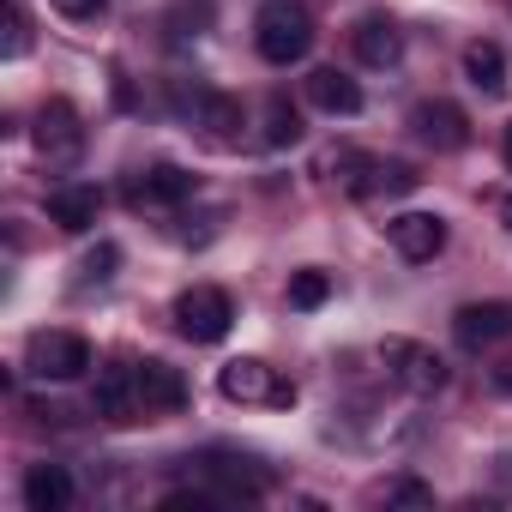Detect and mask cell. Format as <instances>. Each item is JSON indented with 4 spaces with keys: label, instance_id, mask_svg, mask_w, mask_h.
I'll list each match as a JSON object with an SVG mask.
<instances>
[{
    "label": "cell",
    "instance_id": "7c38bea8",
    "mask_svg": "<svg viewBox=\"0 0 512 512\" xmlns=\"http://www.w3.org/2000/svg\"><path fill=\"white\" fill-rule=\"evenodd\" d=\"M386 241L404 253L410 266H422V260H434V253L446 247V223H440L434 211H398V217L386 223Z\"/></svg>",
    "mask_w": 512,
    "mask_h": 512
},
{
    "label": "cell",
    "instance_id": "277c9868",
    "mask_svg": "<svg viewBox=\"0 0 512 512\" xmlns=\"http://www.w3.org/2000/svg\"><path fill=\"white\" fill-rule=\"evenodd\" d=\"M25 368L37 380H79V374H91V344L79 332H31Z\"/></svg>",
    "mask_w": 512,
    "mask_h": 512
},
{
    "label": "cell",
    "instance_id": "7402d4cb",
    "mask_svg": "<svg viewBox=\"0 0 512 512\" xmlns=\"http://www.w3.org/2000/svg\"><path fill=\"white\" fill-rule=\"evenodd\" d=\"M0 31H7V37H0V55H7V61H25V49H31V19H25L19 0H7V7H0Z\"/></svg>",
    "mask_w": 512,
    "mask_h": 512
},
{
    "label": "cell",
    "instance_id": "52a82bcc",
    "mask_svg": "<svg viewBox=\"0 0 512 512\" xmlns=\"http://www.w3.org/2000/svg\"><path fill=\"white\" fill-rule=\"evenodd\" d=\"M199 193V181L187 175V169H175V163H151V169H139L133 181H127V205L133 211H175V205H187Z\"/></svg>",
    "mask_w": 512,
    "mask_h": 512
},
{
    "label": "cell",
    "instance_id": "e0dca14e",
    "mask_svg": "<svg viewBox=\"0 0 512 512\" xmlns=\"http://www.w3.org/2000/svg\"><path fill=\"white\" fill-rule=\"evenodd\" d=\"M308 103L326 115H362V85L338 67H314L308 73Z\"/></svg>",
    "mask_w": 512,
    "mask_h": 512
},
{
    "label": "cell",
    "instance_id": "30bf717a",
    "mask_svg": "<svg viewBox=\"0 0 512 512\" xmlns=\"http://www.w3.org/2000/svg\"><path fill=\"white\" fill-rule=\"evenodd\" d=\"M91 410L109 422V428H127L145 416V398H139V368H103L97 374V392H91Z\"/></svg>",
    "mask_w": 512,
    "mask_h": 512
},
{
    "label": "cell",
    "instance_id": "7a4b0ae2",
    "mask_svg": "<svg viewBox=\"0 0 512 512\" xmlns=\"http://www.w3.org/2000/svg\"><path fill=\"white\" fill-rule=\"evenodd\" d=\"M217 392H223L229 404H278V410L296 404V380H278L260 356H235V362H223V368H217Z\"/></svg>",
    "mask_w": 512,
    "mask_h": 512
},
{
    "label": "cell",
    "instance_id": "f1b7e54d",
    "mask_svg": "<svg viewBox=\"0 0 512 512\" xmlns=\"http://www.w3.org/2000/svg\"><path fill=\"white\" fill-rule=\"evenodd\" d=\"M500 157H506V169H512V127H506V145H500Z\"/></svg>",
    "mask_w": 512,
    "mask_h": 512
},
{
    "label": "cell",
    "instance_id": "5b68a950",
    "mask_svg": "<svg viewBox=\"0 0 512 512\" xmlns=\"http://www.w3.org/2000/svg\"><path fill=\"white\" fill-rule=\"evenodd\" d=\"M380 362H386V374H392L404 392H416V398H434V392L446 386V362H440L428 344H416V338H386V344H380Z\"/></svg>",
    "mask_w": 512,
    "mask_h": 512
},
{
    "label": "cell",
    "instance_id": "6da1fadb",
    "mask_svg": "<svg viewBox=\"0 0 512 512\" xmlns=\"http://www.w3.org/2000/svg\"><path fill=\"white\" fill-rule=\"evenodd\" d=\"M253 49H260L272 67H296L314 49V13L302 0H266L260 19H253Z\"/></svg>",
    "mask_w": 512,
    "mask_h": 512
},
{
    "label": "cell",
    "instance_id": "d4e9b609",
    "mask_svg": "<svg viewBox=\"0 0 512 512\" xmlns=\"http://www.w3.org/2000/svg\"><path fill=\"white\" fill-rule=\"evenodd\" d=\"M211 25V0H181V7L169 13V37L175 43H187V37H199Z\"/></svg>",
    "mask_w": 512,
    "mask_h": 512
},
{
    "label": "cell",
    "instance_id": "ac0fdd59",
    "mask_svg": "<svg viewBox=\"0 0 512 512\" xmlns=\"http://www.w3.org/2000/svg\"><path fill=\"white\" fill-rule=\"evenodd\" d=\"M464 79L482 91V97H506V49L500 43H470L464 49Z\"/></svg>",
    "mask_w": 512,
    "mask_h": 512
},
{
    "label": "cell",
    "instance_id": "9c48e42d",
    "mask_svg": "<svg viewBox=\"0 0 512 512\" xmlns=\"http://www.w3.org/2000/svg\"><path fill=\"white\" fill-rule=\"evenodd\" d=\"M452 338H458L470 356L506 344V338H512V302H464V308L452 314Z\"/></svg>",
    "mask_w": 512,
    "mask_h": 512
},
{
    "label": "cell",
    "instance_id": "cb8c5ba5",
    "mask_svg": "<svg viewBox=\"0 0 512 512\" xmlns=\"http://www.w3.org/2000/svg\"><path fill=\"white\" fill-rule=\"evenodd\" d=\"M115 272H121V247L115 241H97L85 260H79V284H109Z\"/></svg>",
    "mask_w": 512,
    "mask_h": 512
},
{
    "label": "cell",
    "instance_id": "d6986e66",
    "mask_svg": "<svg viewBox=\"0 0 512 512\" xmlns=\"http://www.w3.org/2000/svg\"><path fill=\"white\" fill-rule=\"evenodd\" d=\"M25 506H31V512H61V506H73V476H67L61 464H31V476H25Z\"/></svg>",
    "mask_w": 512,
    "mask_h": 512
},
{
    "label": "cell",
    "instance_id": "9a60e30c",
    "mask_svg": "<svg viewBox=\"0 0 512 512\" xmlns=\"http://www.w3.org/2000/svg\"><path fill=\"white\" fill-rule=\"evenodd\" d=\"M139 368V398H145V416H175V410H187V380H181V368H169V362H133Z\"/></svg>",
    "mask_w": 512,
    "mask_h": 512
},
{
    "label": "cell",
    "instance_id": "4fadbf2b",
    "mask_svg": "<svg viewBox=\"0 0 512 512\" xmlns=\"http://www.w3.org/2000/svg\"><path fill=\"white\" fill-rule=\"evenodd\" d=\"M350 43H356V61L362 67H398L404 61V31L386 13H362L356 31H350Z\"/></svg>",
    "mask_w": 512,
    "mask_h": 512
},
{
    "label": "cell",
    "instance_id": "8992f818",
    "mask_svg": "<svg viewBox=\"0 0 512 512\" xmlns=\"http://www.w3.org/2000/svg\"><path fill=\"white\" fill-rule=\"evenodd\" d=\"M199 464H205V476H211L229 500H260V494L272 488V464H260L253 452H223V446H211V452H199Z\"/></svg>",
    "mask_w": 512,
    "mask_h": 512
},
{
    "label": "cell",
    "instance_id": "4316f807",
    "mask_svg": "<svg viewBox=\"0 0 512 512\" xmlns=\"http://www.w3.org/2000/svg\"><path fill=\"white\" fill-rule=\"evenodd\" d=\"M49 7H55V13H67V19H97L109 0H49Z\"/></svg>",
    "mask_w": 512,
    "mask_h": 512
},
{
    "label": "cell",
    "instance_id": "3957f363",
    "mask_svg": "<svg viewBox=\"0 0 512 512\" xmlns=\"http://www.w3.org/2000/svg\"><path fill=\"white\" fill-rule=\"evenodd\" d=\"M175 326H181V338H193V344H223L229 326H235V302H229V290H217V284H193V290H181V296H175Z\"/></svg>",
    "mask_w": 512,
    "mask_h": 512
},
{
    "label": "cell",
    "instance_id": "2e32d148",
    "mask_svg": "<svg viewBox=\"0 0 512 512\" xmlns=\"http://www.w3.org/2000/svg\"><path fill=\"white\" fill-rule=\"evenodd\" d=\"M199 127H205V139L211 145H241V127H247V109H241V97H229V91H199Z\"/></svg>",
    "mask_w": 512,
    "mask_h": 512
},
{
    "label": "cell",
    "instance_id": "ba28073f",
    "mask_svg": "<svg viewBox=\"0 0 512 512\" xmlns=\"http://www.w3.org/2000/svg\"><path fill=\"white\" fill-rule=\"evenodd\" d=\"M37 151H43L49 163H73V157L85 151V121H79V109H73L67 97H49V103L37 109Z\"/></svg>",
    "mask_w": 512,
    "mask_h": 512
},
{
    "label": "cell",
    "instance_id": "ffe728a7",
    "mask_svg": "<svg viewBox=\"0 0 512 512\" xmlns=\"http://www.w3.org/2000/svg\"><path fill=\"white\" fill-rule=\"evenodd\" d=\"M416 187H422V175H416L410 163H398V157H374L368 175H362V187H356V199H392V193H416Z\"/></svg>",
    "mask_w": 512,
    "mask_h": 512
},
{
    "label": "cell",
    "instance_id": "484cf974",
    "mask_svg": "<svg viewBox=\"0 0 512 512\" xmlns=\"http://www.w3.org/2000/svg\"><path fill=\"white\" fill-rule=\"evenodd\" d=\"M386 500H392V506H434V488H422V482H410V476H404V482H392V488H386Z\"/></svg>",
    "mask_w": 512,
    "mask_h": 512
},
{
    "label": "cell",
    "instance_id": "44dd1931",
    "mask_svg": "<svg viewBox=\"0 0 512 512\" xmlns=\"http://www.w3.org/2000/svg\"><path fill=\"white\" fill-rule=\"evenodd\" d=\"M266 145H272V151L302 145V115L290 109V97H272V109H266Z\"/></svg>",
    "mask_w": 512,
    "mask_h": 512
},
{
    "label": "cell",
    "instance_id": "8fae6325",
    "mask_svg": "<svg viewBox=\"0 0 512 512\" xmlns=\"http://www.w3.org/2000/svg\"><path fill=\"white\" fill-rule=\"evenodd\" d=\"M410 127H416V139L434 145V151H464V145H470V115H464L458 103H446V97L416 103V109H410Z\"/></svg>",
    "mask_w": 512,
    "mask_h": 512
},
{
    "label": "cell",
    "instance_id": "5bb4252c",
    "mask_svg": "<svg viewBox=\"0 0 512 512\" xmlns=\"http://www.w3.org/2000/svg\"><path fill=\"white\" fill-rule=\"evenodd\" d=\"M97 217H103V187H91V181H67V187L49 193V223H55V229L85 235Z\"/></svg>",
    "mask_w": 512,
    "mask_h": 512
},
{
    "label": "cell",
    "instance_id": "83f0119b",
    "mask_svg": "<svg viewBox=\"0 0 512 512\" xmlns=\"http://www.w3.org/2000/svg\"><path fill=\"white\" fill-rule=\"evenodd\" d=\"M500 223H506V235H512V193L500 199Z\"/></svg>",
    "mask_w": 512,
    "mask_h": 512
},
{
    "label": "cell",
    "instance_id": "603a6c76",
    "mask_svg": "<svg viewBox=\"0 0 512 512\" xmlns=\"http://www.w3.org/2000/svg\"><path fill=\"white\" fill-rule=\"evenodd\" d=\"M326 296H332V278H326V272H314V266H308V272H296V278H290V308H296V314H314Z\"/></svg>",
    "mask_w": 512,
    "mask_h": 512
}]
</instances>
